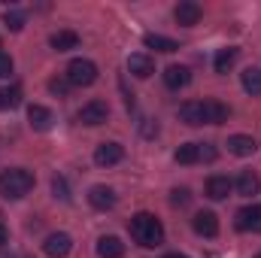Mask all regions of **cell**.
Returning <instances> with one entry per match:
<instances>
[{
    "instance_id": "obj_18",
    "label": "cell",
    "mask_w": 261,
    "mask_h": 258,
    "mask_svg": "<svg viewBox=\"0 0 261 258\" xmlns=\"http://www.w3.org/2000/svg\"><path fill=\"white\" fill-rule=\"evenodd\" d=\"M203 116H206V125H222L228 122V107L219 100H203Z\"/></svg>"
},
{
    "instance_id": "obj_30",
    "label": "cell",
    "mask_w": 261,
    "mask_h": 258,
    "mask_svg": "<svg viewBox=\"0 0 261 258\" xmlns=\"http://www.w3.org/2000/svg\"><path fill=\"white\" fill-rule=\"evenodd\" d=\"M52 192H55V197H61V200H70V192H67V179H64V176H55V179H52Z\"/></svg>"
},
{
    "instance_id": "obj_32",
    "label": "cell",
    "mask_w": 261,
    "mask_h": 258,
    "mask_svg": "<svg viewBox=\"0 0 261 258\" xmlns=\"http://www.w3.org/2000/svg\"><path fill=\"white\" fill-rule=\"evenodd\" d=\"M9 240V231H6V225H3V219H0V246Z\"/></svg>"
},
{
    "instance_id": "obj_5",
    "label": "cell",
    "mask_w": 261,
    "mask_h": 258,
    "mask_svg": "<svg viewBox=\"0 0 261 258\" xmlns=\"http://www.w3.org/2000/svg\"><path fill=\"white\" fill-rule=\"evenodd\" d=\"M70 249H73V237L64 234V231L49 234V237H46V243H43V252H46L49 258H67V255H70Z\"/></svg>"
},
{
    "instance_id": "obj_28",
    "label": "cell",
    "mask_w": 261,
    "mask_h": 258,
    "mask_svg": "<svg viewBox=\"0 0 261 258\" xmlns=\"http://www.w3.org/2000/svg\"><path fill=\"white\" fill-rule=\"evenodd\" d=\"M189 200H192V192H189V189H173V192H170V203H173V207H186Z\"/></svg>"
},
{
    "instance_id": "obj_6",
    "label": "cell",
    "mask_w": 261,
    "mask_h": 258,
    "mask_svg": "<svg viewBox=\"0 0 261 258\" xmlns=\"http://www.w3.org/2000/svg\"><path fill=\"white\" fill-rule=\"evenodd\" d=\"M234 225H237V231H252V234H261V203H252V207L237 210Z\"/></svg>"
},
{
    "instance_id": "obj_13",
    "label": "cell",
    "mask_w": 261,
    "mask_h": 258,
    "mask_svg": "<svg viewBox=\"0 0 261 258\" xmlns=\"http://www.w3.org/2000/svg\"><path fill=\"white\" fill-rule=\"evenodd\" d=\"M192 82V70L182 64H170L167 70H164V85L167 88H186Z\"/></svg>"
},
{
    "instance_id": "obj_22",
    "label": "cell",
    "mask_w": 261,
    "mask_h": 258,
    "mask_svg": "<svg viewBox=\"0 0 261 258\" xmlns=\"http://www.w3.org/2000/svg\"><path fill=\"white\" fill-rule=\"evenodd\" d=\"M240 82H243V91H246V94H252V97L261 94V70L258 67H246Z\"/></svg>"
},
{
    "instance_id": "obj_33",
    "label": "cell",
    "mask_w": 261,
    "mask_h": 258,
    "mask_svg": "<svg viewBox=\"0 0 261 258\" xmlns=\"http://www.w3.org/2000/svg\"><path fill=\"white\" fill-rule=\"evenodd\" d=\"M164 258H189V255H182V252H167Z\"/></svg>"
},
{
    "instance_id": "obj_7",
    "label": "cell",
    "mask_w": 261,
    "mask_h": 258,
    "mask_svg": "<svg viewBox=\"0 0 261 258\" xmlns=\"http://www.w3.org/2000/svg\"><path fill=\"white\" fill-rule=\"evenodd\" d=\"M125 158V149L119 146V143H100L97 149H94V164L97 167H113V164H119Z\"/></svg>"
},
{
    "instance_id": "obj_17",
    "label": "cell",
    "mask_w": 261,
    "mask_h": 258,
    "mask_svg": "<svg viewBox=\"0 0 261 258\" xmlns=\"http://www.w3.org/2000/svg\"><path fill=\"white\" fill-rule=\"evenodd\" d=\"M97 255L100 258H122L125 255V243L119 240V237H100L97 240Z\"/></svg>"
},
{
    "instance_id": "obj_25",
    "label": "cell",
    "mask_w": 261,
    "mask_h": 258,
    "mask_svg": "<svg viewBox=\"0 0 261 258\" xmlns=\"http://www.w3.org/2000/svg\"><path fill=\"white\" fill-rule=\"evenodd\" d=\"M21 104V88H0V110H15Z\"/></svg>"
},
{
    "instance_id": "obj_8",
    "label": "cell",
    "mask_w": 261,
    "mask_h": 258,
    "mask_svg": "<svg viewBox=\"0 0 261 258\" xmlns=\"http://www.w3.org/2000/svg\"><path fill=\"white\" fill-rule=\"evenodd\" d=\"M173 15H176V21L182 28H195L197 21H200V15H203V9H200V3H195V0H182L173 9Z\"/></svg>"
},
{
    "instance_id": "obj_31",
    "label": "cell",
    "mask_w": 261,
    "mask_h": 258,
    "mask_svg": "<svg viewBox=\"0 0 261 258\" xmlns=\"http://www.w3.org/2000/svg\"><path fill=\"white\" fill-rule=\"evenodd\" d=\"M216 158V149L210 143H200V161H213Z\"/></svg>"
},
{
    "instance_id": "obj_29",
    "label": "cell",
    "mask_w": 261,
    "mask_h": 258,
    "mask_svg": "<svg viewBox=\"0 0 261 258\" xmlns=\"http://www.w3.org/2000/svg\"><path fill=\"white\" fill-rule=\"evenodd\" d=\"M12 55L9 52H0V79H9L12 76Z\"/></svg>"
},
{
    "instance_id": "obj_20",
    "label": "cell",
    "mask_w": 261,
    "mask_h": 258,
    "mask_svg": "<svg viewBox=\"0 0 261 258\" xmlns=\"http://www.w3.org/2000/svg\"><path fill=\"white\" fill-rule=\"evenodd\" d=\"M143 43H146L149 49H155V52H167V55L179 49V43H176V40H170V37H161V34H146V37H143Z\"/></svg>"
},
{
    "instance_id": "obj_1",
    "label": "cell",
    "mask_w": 261,
    "mask_h": 258,
    "mask_svg": "<svg viewBox=\"0 0 261 258\" xmlns=\"http://www.w3.org/2000/svg\"><path fill=\"white\" fill-rule=\"evenodd\" d=\"M128 228H130V237H134L140 246H146V249H155V246L164 243V225H161L152 213H137L128 222Z\"/></svg>"
},
{
    "instance_id": "obj_10",
    "label": "cell",
    "mask_w": 261,
    "mask_h": 258,
    "mask_svg": "<svg viewBox=\"0 0 261 258\" xmlns=\"http://www.w3.org/2000/svg\"><path fill=\"white\" fill-rule=\"evenodd\" d=\"M128 70L137 79H149V76L155 73V61H152L146 52H134V55H128Z\"/></svg>"
},
{
    "instance_id": "obj_15",
    "label": "cell",
    "mask_w": 261,
    "mask_h": 258,
    "mask_svg": "<svg viewBox=\"0 0 261 258\" xmlns=\"http://www.w3.org/2000/svg\"><path fill=\"white\" fill-rule=\"evenodd\" d=\"M28 122H31V128H34V131H49L55 119H52V113H49L46 107L31 104V107H28Z\"/></svg>"
},
{
    "instance_id": "obj_14",
    "label": "cell",
    "mask_w": 261,
    "mask_h": 258,
    "mask_svg": "<svg viewBox=\"0 0 261 258\" xmlns=\"http://www.w3.org/2000/svg\"><path fill=\"white\" fill-rule=\"evenodd\" d=\"M255 149H258V143H255L252 137H246V134H234V137H228V152H234V155H240V158L255 155Z\"/></svg>"
},
{
    "instance_id": "obj_34",
    "label": "cell",
    "mask_w": 261,
    "mask_h": 258,
    "mask_svg": "<svg viewBox=\"0 0 261 258\" xmlns=\"http://www.w3.org/2000/svg\"><path fill=\"white\" fill-rule=\"evenodd\" d=\"M255 258H261V252H258V255H255Z\"/></svg>"
},
{
    "instance_id": "obj_9",
    "label": "cell",
    "mask_w": 261,
    "mask_h": 258,
    "mask_svg": "<svg viewBox=\"0 0 261 258\" xmlns=\"http://www.w3.org/2000/svg\"><path fill=\"white\" fill-rule=\"evenodd\" d=\"M192 228H195V234H200V237H216L219 234V219H216V213L200 210L195 219H192Z\"/></svg>"
},
{
    "instance_id": "obj_19",
    "label": "cell",
    "mask_w": 261,
    "mask_h": 258,
    "mask_svg": "<svg viewBox=\"0 0 261 258\" xmlns=\"http://www.w3.org/2000/svg\"><path fill=\"white\" fill-rule=\"evenodd\" d=\"M49 46H52L55 52H70V49L79 46V37H76L73 31H58V34L49 37Z\"/></svg>"
},
{
    "instance_id": "obj_21",
    "label": "cell",
    "mask_w": 261,
    "mask_h": 258,
    "mask_svg": "<svg viewBox=\"0 0 261 258\" xmlns=\"http://www.w3.org/2000/svg\"><path fill=\"white\" fill-rule=\"evenodd\" d=\"M176 164H197L200 161V143H182L176 152H173Z\"/></svg>"
},
{
    "instance_id": "obj_26",
    "label": "cell",
    "mask_w": 261,
    "mask_h": 258,
    "mask_svg": "<svg viewBox=\"0 0 261 258\" xmlns=\"http://www.w3.org/2000/svg\"><path fill=\"white\" fill-rule=\"evenodd\" d=\"M3 21H6V28H9V31H15V34H18V31L24 28V12H18V9H6V12H3Z\"/></svg>"
},
{
    "instance_id": "obj_2",
    "label": "cell",
    "mask_w": 261,
    "mask_h": 258,
    "mask_svg": "<svg viewBox=\"0 0 261 258\" xmlns=\"http://www.w3.org/2000/svg\"><path fill=\"white\" fill-rule=\"evenodd\" d=\"M34 173L31 170H24V167H9V170H3L0 173V194L6 197V200H21L24 194L34 189Z\"/></svg>"
},
{
    "instance_id": "obj_24",
    "label": "cell",
    "mask_w": 261,
    "mask_h": 258,
    "mask_svg": "<svg viewBox=\"0 0 261 258\" xmlns=\"http://www.w3.org/2000/svg\"><path fill=\"white\" fill-rule=\"evenodd\" d=\"M234 61H237V49H219L213 67H216V73H228V70L234 67Z\"/></svg>"
},
{
    "instance_id": "obj_16",
    "label": "cell",
    "mask_w": 261,
    "mask_h": 258,
    "mask_svg": "<svg viewBox=\"0 0 261 258\" xmlns=\"http://www.w3.org/2000/svg\"><path fill=\"white\" fill-rule=\"evenodd\" d=\"M231 189H234V183L228 176H210L206 179V197H213V200H225L231 194Z\"/></svg>"
},
{
    "instance_id": "obj_3",
    "label": "cell",
    "mask_w": 261,
    "mask_h": 258,
    "mask_svg": "<svg viewBox=\"0 0 261 258\" xmlns=\"http://www.w3.org/2000/svg\"><path fill=\"white\" fill-rule=\"evenodd\" d=\"M67 82H70V85H79V88L94 85V82H97V64L88 61V58H73V61L67 64Z\"/></svg>"
},
{
    "instance_id": "obj_12",
    "label": "cell",
    "mask_w": 261,
    "mask_h": 258,
    "mask_svg": "<svg viewBox=\"0 0 261 258\" xmlns=\"http://www.w3.org/2000/svg\"><path fill=\"white\" fill-rule=\"evenodd\" d=\"M88 203H91L94 210H113V207H116V192H113L110 186H91Z\"/></svg>"
},
{
    "instance_id": "obj_27",
    "label": "cell",
    "mask_w": 261,
    "mask_h": 258,
    "mask_svg": "<svg viewBox=\"0 0 261 258\" xmlns=\"http://www.w3.org/2000/svg\"><path fill=\"white\" fill-rule=\"evenodd\" d=\"M49 91H52V94H58V97H67V91H70L67 76H64V79H58V76H55V79H49Z\"/></svg>"
},
{
    "instance_id": "obj_23",
    "label": "cell",
    "mask_w": 261,
    "mask_h": 258,
    "mask_svg": "<svg viewBox=\"0 0 261 258\" xmlns=\"http://www.w3.org/2000/svg\"><path fill=\"white\" fill-rule=\"evenodd\" d=\"M258 189H261L258 173H252V170L240 173V179H237V192L243 194V197H252V194H258Z\"/></svg>"
},
{
    "instance_id": "obj_4",
    "label": "cell",
    "mask_w": 261,
    "mask_h": 258,
    "mask_svg": "<svg viewBox=\"0 0 261 258\" xmlns=\"http://www.w3.org/2000/svg\"><path fill=\"white\" fill-rule=\"evenodd\" d=\"M76 119L82 122V125H88V128H94V125H103L107 119H110V107L103 104V100H88L79 113H76Z\"/></svg>"
},
{
    "instance_id": "obj_11",
    "label": "cell",
    "mask_w": 261,
    "mask_h": 258,
    "mask_svg": "<svg viewBox=\"0 0 261 258\" xmlns=\"http://www.w3.org/2000/svg\"><path fill=\"white\" fill-rule=\"evenodd\" d=\"M179 119H182L186 125H192V128L206 125V116H203V100H189V104H182V107H179Z\"/></svg>"
}]
</instances>
